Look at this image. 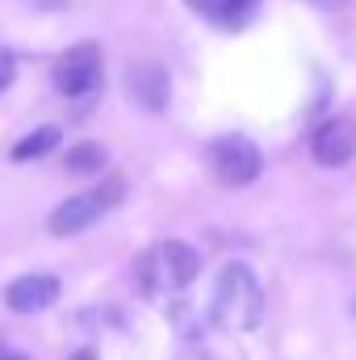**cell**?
Instances as JSON below:
<instances>
[{
	"mask_svg": "<svg viewBox=\"0 0 356 360\" xmlns=\"http://www.w3.org/2000/svg\"><path fill=\"white\" fill-rule=\"evenodd\" d=\"M210 319H214V327H222L231 335L256 331L265 323V285L243 260L222 264L218 281H214V297H210Z\"/></svg>",
	"mask_w": 356,
	"mask_h": 360,
	"instance_id": "6da1fadb",
	"label": "cell"
},
{
	"mask_svg": "<svg viewBox=\"0 0 356 360\" xmlns=\"http://www.w3.org/2000/svg\"><path fill=\"white\" fill-rule=\"evenodd\" d=\"M201 269V256L197 248H189L184 239H164L155 248L143 252V260L134 264V281H139V293L151 297V302H164V297H177L184 293Z\"/></svg>",
	"mask_w": 356,
	"mask_h": 360,
	"instance_id": "7a4b0ae2",
	"label": "cell"
},
{
	"mask_svg": "<svg viewBox=\"0 0 356 360\" xmlns=\"http://www.w3.org/2000/svg\"><path fill=\"white\" fill-rule=\"evenodd\" d=\"M122 193H126L122 176H109L101 184H92V188H84V193H76V197H68V201H59L55 214H51V235H80V231H89L92 222H101L122 201Z\"/></svg>",
	"mask_w": 356,
	"mask_h": 360,
	"instance_id": "3957f363",
	"label": "cell"
},
{
	"mask_svg": "<svg viewBox=\"0 0 356 360\" xmlns=\"http://www.w3.org/2000/svg\"><path fill=\"white\" fill-rule=\"evenodd\" d=\"M265 160H260V147L243 134H222L210 143V172L218 176V184L227 188H248L252 180L260 176Z\"/></svg>",
	"mask_w": 356,
	"mask_h": 360,
	"instance_id": "277c9868",
	"label": "cell"
},
{
	"mask_svg": "<svg viewBox=\"0 0 356 360\" xmlns=\"http://www.w3.org/2000/svg\"><path fill=\"white\" fill-rule=\"evenodd\" d=\"M101 46L96 42H76L68 55L55 63V89L63 96H89L101 89Z\"/></svg>",
	"mask_w": 356,
	"mask_h": 360,
	"instance_id": "5b68a950",
	"label": "cell"
},
{
	"mask_svg": "<svg viewBox=\"0 0 356 360\" xmlns=\"http://www.w3.org/2000/svg\"><path fill=\"white\" fill-rule=\"evenodd\" d=\"M310 155L319 168H344L356 160V122L352 117H327L310 134Z\"/></svg>",
	"mask_w": 356,
	"mask_h": 360,
	"instance_id": "8992f818",
	"label": "cell"
},
{
	"mask_svg": "<svg viewBox=\"0 0 356 360\" xmlns=\"http://www.w3.org/2000/svg\"><path fill=\"white\" fill-rule=\"evenodd\" d=\"M126 96L143 109V113H164L168 109V96H172V84H168V72L151 59L143 63H130L126 68Z\"/></svg>",
	"mask_w": 356,
	"mask_h": 360,
	"instance_id": "52a82bcc",
	"label": "cell"
},
{
	"mask_svg": "<svg viewBox=\"0 0 356 360\" xmlns=\"http://www.w3.org/2000/svg\"><path fill=\"white\" fill-rule=\"evenodd\" d=\"M55 302H59V276L55 272H30V276H17L4 289V306L17 310V314H38Z\"/></svg>",
	"mask_w": 356,
	"mask_h": 360,
	"instance_id": "ba28073f",
	"label": "cell"
},
{
	"mask_svg": "<svg viewBox=\"0 0 356 360\" xmlns=\"http://www.w3.org/2000/svg\"><path fill=\"white\" fill-rule=\"evenodd\" d=\"M197 17H205V21H214V25H227V30H235V25H243L248 17H252V8H256V0H184Z\"/></svg>",
	"mask_w": 356,
	"mask_h": 360,
	"instance_id": "9c48e42d",
	"label": "cell"
},
{
	"mask_svg": "<svg viewBox=\"0 0 356 360\" xmlns=\"http://www.w3.org/2000/svg\"><path fill=\"white\" fill-rule=\"evenodd\" d=\"M59 143H63L59 126H38L34 134L17 139V147H13V160H17V164H25V160H42V155H46V151H55Z\"/></svg>",
	"mask_w": 356,
	"mask_h": 360,
	"instance_id": "30bf717a",
	"label": "cell"
},
{
	"mask_svg": "<svg viewBox=\"0 0 356 360\" xmlns=\"http://www.w3.org/2000/svg\"><path fill=\"white\" fill-rule=\"evenodd\" d=\"M101 164H105L101 143H80V147L68 155V168H72V172H101Z\"/></svg>",
	"mask_w": 356,
	"mask_h": 360,
	"instance_id": "8fae6325",
	"label": "cell"
},
{
	"mask_svg": "<svg viewBox=\"0 0 356 360\" xmlns=\"http://www.w3.org/2000/svg\"><path fill=\"white\" fill-rule=\"evenodd\" d=\"M13 76H17V59H13L8 46H0V92L13 84Z\"/></svg>",
	"mask_w": 356,
	"mask_h": 360,
	"instance_id": "7c38bea8",
	"label": "cell"
},
{
	"mask_svg": "<svg viewBox=\"0 0 356 360\" xmlns=\"http://www.w3.org/2000/svg\"><path fill=\"white\" fill-rule=\"evenodd\" d=\"M310 4H323V8H331V4H340V0H310Z\"/></svg>",
	"mask_w": 356,
	"mask_h": 360,
	"instance_id": "4fadbf2b",
	"label": "cell"
},
{
	"mask_svg": "<svg viewBox=\"0 0 356 360\" xmlns=\"http://www.w3.org/2000/svg\"><path fill=\"white\" fill-rule=\"evenodd\" d=\"M72 360H96V356H92V352H76Z\"/></svg>",
	"mask_w": 356,
	"mask_h": 360,
	"instance_id": "5bb4252c",
	"label": "cell"
},
{
	"mask_svg": "<svg viewBox=\"0 0 356 360\" xmlns=\"http://www.w3.org/2000/svg\"><path fill=\"white\" fill-rule=\"evenodd\" d=\"M0 360H17V356H8V352H0Z\"/></svg>",
	"mask_w": 356,
	"mask_h": 360,
	"instance_id": "9a60e30c",
	"label": "cell"
},
{
	"mask_svg": "<svg viewBox=\"0 0 356 360\" xmlns=\"http://www.w3.org/2000/svg\"><path fill=\"white\" fill-rule=\"evenodd\" d=\"M352 310H356V306H352Z\"/></svg>",
	"mask_w": 356,
	"mask_h": 360,
	"instance_id": "2e32d148",
	"label": "cell"
}]
</instances>
